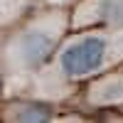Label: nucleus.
<instances>
[{
    "mask_svg": "<svg viewBox=\"0 0 123 123\" xmlns=\"http://www.w3.org/2000/svg\"><path fill=\"white\" fill-rule=\"evenodd\" d=\"M123 30V0H84L74 12V27Z\"/></svg>",
    "mask_w": 123,
    "mask_h": 123,
    "instance_id": "obj_3",
    "label": "nucleus"
},
{
    "mask_svg": "<svg viewBox=\"0 0 123 123\" xmlns=\"http://www.w3.org/2000/svg\"><path fill=\"white\" fill-rule=\"evenodd\" d=\"M57 74L62 81H91L123 62V30H94L67 39L57 49Z\"/></svg>",
    "mask_w": 123,
    "mask_h": 123,
    "instance_id": "obj_1",
    "label": "nucleus"
},
{
    "mask_svg": "<svg viewBox=\"0 0 123 123\" xmlns=\"http://www.w3.org/2000/svg\"><path fill=\"white\" fill-rule=\"evenodd\" d=\"M67 27L64 15H49L25 25L5 47V62L15 74H30L47 64V59L59 49L62 30Z\"/></svg>",
    "mask_w": 123,
    "mask_h": 123,
    "instance_id": "obj_2",
    "label": "nucleus"
},
{
    "mask_svg": "<svg viewBox=\"0 0 123 123\" xmlns=\"http://www.w3.org/2000/svg\"><path fill=\"white\" fill-rule=\"evenodd\" d=\"M0 89H3V76H0Z\"/></svg>",
    "mask_w": 123,
    "mask_h": 123,
    "instance_id": "obj_7",
    "label": "nucleus"
},
{
    "mask_svg": "<svg viewBox=\"0 0 123 123\" xmlns=\"http://www.w3.org/2000/svg\"><path fill=\"white\" fill-rule=\"evenodd\" d=\"M89 101L94 106H116L123 104V74L104 71L89 84Z\"/></svg>",
    "mask_w": 123,
    "mask_h": 123,
    "instance_id": "obj_4",
    "label": "nucleus"
},
{
    "mask_svg": "<svg viewBox=\"0 0 123 123\" xmlns=\"http://www.w3.org/2000/svg\"><path fill=\"white\" fill-rule=\"evenodd\" d=\"M20 5H22V0H0V17L7 15V12H17ZM3 22V20H0Z\"/></svg>",
    "mask_w": 123,
    "mask_h": 123,
    "instance_id": "obj_6",
    "label": "nucleus"
},
{
    "mask_svg": "<svg viewBox=\"0 0 123 123\" xmlns=\"http://www.w3.org/2000/svg\"><path fill=\"white\" fill-rule=\"evenodd\" d=\"M52 106L39 104V101H30V104H15L10 111V121H52Z\"/></svg>",
    "mask_w": 123,
    "mask_h": 123,
    "instance_id": "obj_5",
    "label": "nucleus"
}]
</instances>
